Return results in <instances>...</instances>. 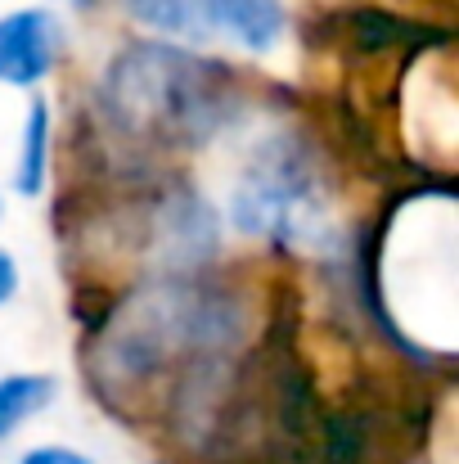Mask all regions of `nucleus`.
Here are the masks:
<instances>
[{"mask_svg": "<svg viewBox=\"0 0 459 464\" xmlns=\"http://www.w3.org/2000/svg\"><path fill=\"white\" fill-rule=\"evenodd\" d=\"M122 9L176 41H225L239 50H271L284 32L280 0H122Z\"/></svg>", "mask_w": 459, "mask_h": 464, "instance_id": "f03ea898", "label": "nucleus"}, {"mask_svg": "<svg viewBox=\"0 0 459 464\" xmlns=\"http://www.w3.org/2000/svg\"><path fill=\"white\" fill-rule=\"evenodd\" d=\"M63 50V27L50 9H14L0 18V82L36 86Z\"/></svg>", "mask_w": 459, "mask_h": 464, "instance_id": "20e7f679", "label": "nucleus"}, {"mask_svg": "<svg viewBox=\"0 0 459 464\" xmlns=\"http://www.w3.org/2000/svg\"><path fill=\"white\" fill-rule=\"evenodd\" d=\"M45 154H50V109L36 100L27 122H23V150H18V176H14L18 194H27V198L41 194V185H45Z\"/></svg>", "mask_w": 459, "mask_h": 464, "instance_id": "423d86ee", "label": "nucleus"}, {"mask_svg": "<svg viewBox=\"0 0 459 464\" xmlns=\"http://www.w3.org/2000/svg\"><path fill=\"white\" fill-rule=\"evenodd\" d=\"M14 289H18V266H14V257L0 248V307L14 298Z\"/></svg>", "mask_w": 459, "mask_h": 464, "instance_id": "6e6552de", "label": "nucleus"}, {"mask_svg": "<svg viewBox=\"0 0 459 464\" xmlns=\"http://www.w3.org/2000/svg\"><path fill=\"white\" fill-rule=\"evenodd\" d=\"M109 104L131 131L198 140L225 113V72L171 45H136L109 72Z\"/></svg>", "mask_w": 459, "mask_h": 464, "instance_id": "f257e3e1", "label": "nucleus"}, {"mask_svg": "<svg viewBox=\"0 0 459 464\" xmlns=\"http://www.w3.org/2000/svg\"><path fill=\"white\" fill-rule=\"evenodd\" d=\"M311 217V180L293 154L262 158L234 189V226L248 235H298Z\"/></svg>", "mask_w": 459, "mask_h": 464, "instance_id": "7ed1b4c3", "label": "nucleus"}, {"mask_svg": "<svg viewBox=\"0 0 459 464\" xmlns=\"http://www.w3.org/2000/svg\"><path fill=\"white\" fill-rule=\"evenodd\" d=\"M18 464H95V460L81 456V451H72V447H36V451H27Z\"/></svg>", "mask_w": 459, "mask_h": 464, "instance_id": "0eeeda50", "label": "nucleus"}, {"mask_svg": "<svg viewBox=\"0 0 459 464\" xmlns=\"http://www.w3.org/2000/svg\"><path fill=\"white\" fill-rule=\"evenodd\" d=\"M54 397V379L50 374H5L0 379V442L27 424L32 415H41Z\"/></svg>", "mask_w": 459, "mask_h": 464, "instance_id": "39448f33", "label": "nucleus"}]
</instances>
